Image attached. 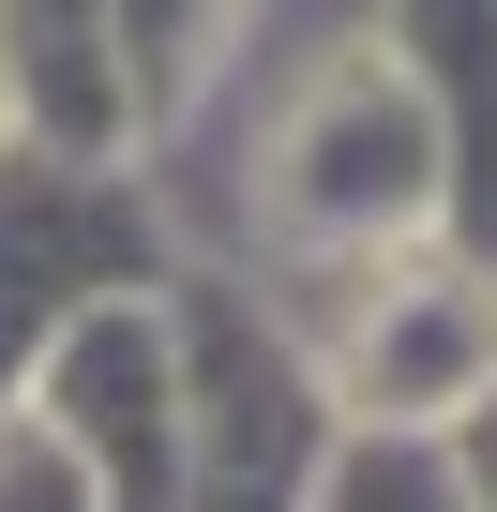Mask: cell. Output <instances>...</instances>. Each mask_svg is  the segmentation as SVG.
<instances>
[{
  "mask_svg": "<svg viewBox=\"0 0 497 512\" xmlns=\"http://www.w3.org/2000/svg\"><path fill=\"white\" fill-rule=\"evenodd\" d=\"M452 211V121L422 91V61L377 31V46H332L287 121H272V181H257V226L302 241V256H362V241H422Z\"/></svg>",
  "mask_w": 497,
  "mask_h": 512,
  "instance_id": "cell-1",
  "label": "cell"
},
{
  "mask_svg": "<svg viewBox=\"0 0 497 512\" xmlns=\"http://www.w3.org/2000/svg\"><path fill=\"white\" fill-rule=\"evenodd\" d=\"M302 362H317L332 422H362V437H437V422L497 377V272L452 256L437 226H422V241H362V256H332L317 302H302Z\"/></svg>",
  "mask_w": 497,
  "mask_h": 512,
  "instance_id": "cell-2",
  "label": "cell"
},
{
  "mask_svg": "<svg viewBox=\"0 0 497 512\" xmlns=\"http://www.w3.org/2000/svg\"><path fill=\"white\" fill-rule=\"evenodd\" d=\"M166 362H181V512H302V482L332 452V392H317L302 332L196 272Z\"/></svg>",
  "mask_w": 497,
  "mask_h": 512,
  "instance_id": "cell-3",
  "label": "cell"
},
{
  "mask_svg": "<svg viewBox=\"0 0 497 512\" xmlns=\"http://www.w3.org/2000/svg\"><path fill=\"white\" fill-rule=\"evenodd\" d=\"M121 287H151V196H136V166L16 136L0 151V392L46 362L61 317H91Z\"/></svg>",
  "mask_w": 497,
  "mask_h": 512,
  "instance_id": "cell-4",
  "label": "cell"
},
{
  "mask_svg": "<svg viewBox=\"0 0 497 512\" xmlns=\"http://www.w3.org/2000/svg\"><path fill=\"white\" fill-rule=\"evenodd\" d=\"M0 106L46 151H136L121 0H0Z\"/></svg>",
  "mask_w": 497,
  "mask_h": 512,
  "instance_id": "cell-5",
  "label": "cell"
},
{
  "mask_svg": "<svg viewBox=\"0 0 497 512\" xmlns=\"http://www.w3.org/2000/svg\"><path fill=\"white\" fill-rule=\"evenodd\" d=\"M302 512H467L452 497V467H437V437H332L317 452V482H302Z\"/></svg>",
  "mask_w": 497,
  "mask_h": 512,
  "instance_id": "cell-6",
  "label": "cell"
},
{
  "mask_svg": "<svg viewBox=\"0 0 497 512\" xmlns=\"http://www.w3.org/2000/svg\"><path fill=\"white\" fill-rule=\"evenodd\" d=\"M0 512H106V482L76 467V437L16 392V407H0Z\"/></svg>",
  "mask_w": 497,
  "mask_h": 512,
  "instance_id": "cell-7",
  "label": "cell"
},
{
  "mask_svg": "<svg viewBox=\"0 0 497 512\" xmlns=\"http://www.w3.org/2000/svg\"><path fill=\"white\" fill-rule=\"evenodd\" d=\"M437 437H452V452H437V467H452V497H467V512H497V377H482Z\"/></svg>",
  "mask_w": 497,
  "mask_h": 512,
  "instance_id": "cell-8",
  "label": "cell"
}]
</instances>
